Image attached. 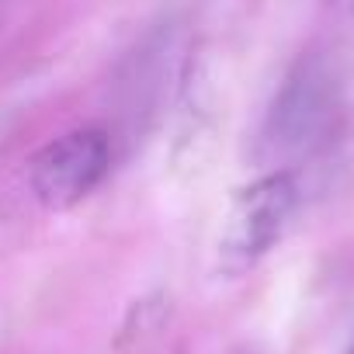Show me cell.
Returning a JSON list of instances; mask_svg holds the SVG:
<instances>
[{
  "label": "cell",
  "instance_id": "6da1fadb",
  "mask_svg": "<svg viewBox=\"0 0 354 354\" xmlns=\"http://www.w3.org/2000/svg\"><path fill=\"white\" fill-rule=\"evenodd\" d=\"M340 84L323 53H302L278 84L261 146L274 163H299L323 153L340 129Z\"/></svg>",
  "mask_w": 354,
  "mask_h": 354
},
{
  "label": "cell",
  "instance_id": "8992f818",
  "mask_svg": "<svg viewBox=\"0 0 354 354\" xmlns=\"http://www.w3.org/2000/svg\"><path fill=\"white\" fill-rule=\"evenodd\" d=\"M337 4H344V8H354V0H337Z\"/></svg>",
  "mask_w": 354,
  "mask_h": 354
},
{
  "label": "cell",
  "instance_id": "52a82bcc",
  "mask_svg": "<svg viewBox=\"0 0 354 354\" xmlns=\"http://www.w3.org/2000/svg\"><path fill=\"white\" fill-rule=\"evenodd\" d=\"M347 354H354V344H351V347H347Z\"/></svg>",
  "mask_w": 354,
  "mask_h": 354
},
{
  "label": "cell",
  "instance_id": "277c9868",
  "mask_svg": "<svg viewBox=\"0 0 354 354\" xmlns=\"http://www.w3.org/2000/svg\"><path fill=\"white\" fill-rule=\"evenodd\" d=\"M111 167V136L101 125L73 129L46 142L28 163V188L39 205L63 212L84 202Z\"/></svg>",
  "mask_w": 354,
  "mask_h": 354
},
{
  "label": "cell",
  "instance_id": "5b68a950",
  "mask_svg": "<svg viewBox=\"0 0 354 354\" xmlns=\"http://www.w3.org/2000/svg\"><path fill=\"white\" fill-rule=\"evenodd\" d=\"M170 323V295L167 292H149L139 302L129 306L122 330L115 337V351L118 354H142L149 344L160 340V333Z\"/></svg>",
  "mask_w": 354,
  "mask_h": 354
},
{
  "label": "cell",
  "instance_id": "3957f363",
  "mask_svg": "<svg viewBox=\"0 0 354 354\" xmlns=\"http://www.w3.org/2000/svg\"><path fill=\"white\" fill-rule=\"evenodd\" d=\"M181 42H177V25L160 21L153 25L118 63L111 101L118 108V125L129 139H139L156 122L170 84L181 77Z\"/></svg>",
  "mask_w": 354,
  "mask_h": 354
},
{
  "label": "cell",
  "instance_id": "7a4b0ae2",
  "mask_svg": "<svg viewBox=\"0 0 354 354\" xmlns=\"http://www.w3.org/2000/svg\"><path fill=\"white\" fill-rule=\"evenodd\" d=\"M295 205L299 185L288 170H271L240 188L219 230L216 271L223 278H243L247 271H254L281 240L288 219L295 216Z\"/></svg>",
  "mask_w": 354,
  "mask_h": 354
}]
</instances>
